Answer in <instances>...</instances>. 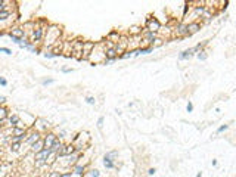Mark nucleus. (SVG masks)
Returning a JSON list of instances; mask_svg holds the SVG:
<instances>
[{
	"label": "nucleus",
	"mask_w": 236,
	"mask_h": 177,
	"mask_svg": "<svg viewBox=\"0 0 236 177\" xmlns=\"http://www.w3.org/2000/svg\"><path fill=\"white\" fill-rule=\"evenodd\" d=\"M61 33V27H58V25H50L47 28V33L44 34V44L49 47V50H52V46L56 41H59Z\"/></svg>",
	"instance_id": "obj_1"
},
{
	"label": "nucleus",
	"mask_w": 236,
	"mask_h": 177,
	"mask_svg": "<svg viewBox=\"0 0 236 177\" xmlns=\"http://www.w3.org/2000/svg\"><path fill=\"white\" fill-rule=\"evenodd\" d=\"M105 59H106V56H105V44L96 43L94 49L92 50V53L89 56V61L92 64H102Z\"/></svg>",
	"instance_id": "obj_2"
},
{
	"label": "nucleus",
	"mask_w": 236,
	"mask_h": 177,
	"mask_svg": "<svg viewBox=\"0 0 236 177\" xmlns=\"http://www.w3.org/2000/svg\"><path fill=\"white\" fill-rule=\"evenodd\" d=\"M44 34H46V28L35 24V27L31 30V39H30V40L33 41L34 44H37V43H40V41L44 39Z\"/></svg>",
	"instance_id": "obj_3"
},
{
	"label": "nucleus",
	"mask_w": 236,
	"mask_h": 177,
	"mask_svg": "<svg viewBox=\"0 0 236 177\" xmlns=\"http://www.w3.org/2000/svg\"><path fill=\"white\" fill-rule=\"evenodd\" d=\"M161 22H159V19L158 18H154V16H149L148 19H146V24H145V30L146 31H152V33H159L161 31Z\"/></svg>",
	"instance_id": "obj_4"
},
{
	"label": "nucleus",
	"mask_w": 236,
	"mask_h": 177,
	"mask_svg": "<svg viewBox=\"0 0 236 177\" xmlns=\"http://www.w3.org/2000/svg\"><path fill=\"white\" fill-rule=\"evenodd\" d=\"M72 154H77V152H75V145H72V143H65V145L62 146V149L59 150V154H58V159L67 158V157H69V155H72Z\"/></svg>",
	"instance_id": "obj_5"
},
{
	"label": "nucleus",
	"mask_w": 236,
	"mask_h": 177,
	"mask_svg": "<svg viewBox=\"0 0 236 177\" xmlns=\"http://www.w3.org/2000/svg\"><path fill=\"white\" fill-rule=\"evenodd\" d=\"M173 34L177 35V37H189L188 24L186 22H177L176 27L173 28Z\"/></svg>",
	"instance_id": "obj_6"
},
{
	"label": "nucleus",
	"mask_w": 236,
	"mask_h": 177,
	"mask_svg": "<svg viewBox=\"0 0 236 177\" xmlns=\"http://www.w3.org/2000/svg\"><path fill=\"white\" fill-rule=\"evenodd\" d=\"M49 126H50V124L47 123L46 120H43V118H37V120L34 121V130L39 131L40 134H46Z\"/></svg>",
	"instance_id": "obj_7"
},
{
	"label": "nucleus",
	"mask_w": 236,
	"mask_h": 177,
	"mask_svg": "<svg viewBox=\"0 0 236 177\" xmlns=\"http://www.w3.org/2000/svg\"><path fill=\"white\" fill-rule=\"evenodd\" d=\"M142 39H143V41H145L148 46H152L154 41L158 39V34H156V33H152V31H146V30L143 28V31H142Z\"/></svg>",
	"instance_id": "obj_8"
},
{
	"label": "nucleus",
	"mask_w": 236,
	"mask_h": 177,
	"mask_svg": "<svg viewBox=\"0 0 236 177\" xmlns=\"http://www.w3.org/2000/svg\"><path fill=\"white\" fill-rule=\"evenodd\" d=\"M58 140V134H55L53 131H47L46 134H43V143L44 148H52V145Z\"/></svg>",
	"instance_id": "obj_9"
},
{
	"label": "nucleus",
	"mask_w": 236,
	"mask_h": 177,
	"mask_svg": "<svg viewBox=\"0 0 236 177\" xmlns=\"http://www.w3.org/2000/svg\"><path fill=\"white\" fill-rule=\"evenodd\" d=\"M40 139H43V134H40V133H39V131H35V130H31V131H28L27 139H25V143H27L28 146H31L33 143L39 142Z\"/></svg>",
	"instance_id": "obj_10"
},
{
	"label": "nucleus",
	"mask_w": 236,
	"mask_h": 177,
	"mask_svg": "<svg viewBox=\"0 0 236 177\" xmlns=\"http://www.w3.org/2000/svg\"><path fill=\"white\" fill-rule=\"evenodd\" d=\"M7 35H14V37H18V39H25V30L24 27H19V25H14V27L10 28L9 31H7Z\"/></svg>",
	"instance_id": "obj_11"
},
{
	"label": "nucleus",
	"mask_w": 236,
	"mask_h": 177,
	"mask_svg": "<svg viewBox=\"0 0 236 177\" xmlns=\"http://www.w3.org/2000/svg\"><path fill=\"white\" fill-rule=\"evenodd\" d=\"M71 173H72V177H83L86 174V165L81 163H77L75 165L71 167Z\"/></svg>",
	"instance_id": "obj_12"
},
{
	"label": "nucleus",
	"mask_w": 236,
	"mask_h": 177,
	"mask_svg": "<svg viewBox=\"0 0 236 177\" xmlns=\"http://www.w3.org/2000/svg\"><path fill=\"white\" fill-rule=\"evenodd\" d=\"M50 155H52V150H50V148H43L40 152L34 154V161H46Z\"/></svg>",
	"instance_id": "obj_13"
},
{
	"label": "nucleus",
	"mask_w": 236,
	"mask_h": 177,
	"mask_svg": "<svg viewBox=\"0 0 236 177\" xmlns=\"http://www.w3.org/2000/svg\"><path fill=\"white\" fill-rule=\"evenodd\" d=\"M96 43L94 41H84V46H83V59H89V56L92 53V50L94 49Z\"/></svg>",
	"instance_id": "obj_14"
},
{
	"label": "nucleus",
	"mask_w": 236,
	"mask_h": 177,
	"mask_svg": "<svg viewBox=\"0 0 236 177\" xmlns=\"http://www.w3.org/2000/svg\"><path fill=\"white\" fill-rule=\"evenodd\" d=\"M195 53H196L195 47H189V49H186V50L180 52L177 58H179V61H188V59H190V58H192Z\"/></svg>",
	"instance_id": "obj_15"
},
{
	"label": "nucleus",
	"mask_w": 236,
	"mask_h": 177,
	"mask_svg": "<svg viewBox=\"0 0 236 177\" xmlns=\"http://www.w3.org/2000/svg\"><path fill=\"white\" fill-rule=\"evenodd\" d=\"M201 24L198 22V21H195V22H190V24H188V33H189V37L190 35H193L195 33H198L199 30H201Z\"/></svg>",
	"instance_id": "obj_16"
},
{
	"label": "nucleus",
	"mask_w": 236,
	"mask_h": 177,
	"mask_svg": "<svg viewBox=\"0 0 236 177\" xmlns=\"http://www.w3.org/2000/svg\"><path fill=\"white\" fill-rule=\"evenodd\" d=\"M7 123H9V126H10V129L18 127L19 123H21V117L18 115V114H12V115H9V118H7Z\"/></svg>",
	"instance_id": "obj_17"
},
{
	"label": "nucleus",
	"mask_w": 236,
	"mask_h": 177,
	"mask_svg": "<svg viewBox=\"0 0 236 177\" xmlns=\"http://www.w3.org/2000/svg\"><path fill=\"white\" fill-rule=\"evenodd\" d=\"M106 40L111 41V43H114V44H117L118 41L121 40V34H120L118 31H111L108 34V37H106Z\"/></svg>",
	"instance_id": "obj_18"
},
{
	"label": "nucleus",
	"mask_w": 236,
	"mask_h": 177,
	"mask_svg": "<svg viewBox=\"0 0 236 177\" xmlns=\"http://www.w3.org/2000/svg\"><path fill=\"white\" fill-rule=\"evenodd\" d=\"M44 148V143H43V139H40L39 142H35V143H33L31 146H30V150L33 152V154H37V152H40L41 149Z\"/></svg>",
	"instance_id": "obj_19"
},
{
	"label": "nucleus",
	"mask_w": 236,
	"mask_h": 177,
	"mask_svg": "<svg viewBox=\"0 0 236 177\" xmlns=\"http://www.w3.org/2000/svg\"><path fill=\"white\" fill-rule=\"evenodd\" d=\"M64 145H65V143L62 142L61 139H58V140H56V142L52 145V148H50L52 154H56V155H58V154H59V150L62 149V146H64Z\"/></svg>",
	"instance_id": "obj_20"
},
{
	"label": "nucleus",
	"mask_w": 236,
	"mask_h": 177,
	"mask_svg": "<svg viewBox=\"0 0 236 177\" xmlns=\"http://www.w3.org/2000/svg\"><path fill=\"white\" fill-rule=\"evenodd\" d=\"M9 109L5 106V105H0V123H3L5 120H7L9 118Z\"/></svg>",
	"instance_id": "obj_21"
},
{
	"label": "nucleus",
	"mask_w": 236,
	"mask_h": 177,
	"mask_svg": "<svg viewBox=\"0 0 236 177\" xmlns=\"http://www.w3.org/2000/svg\"><path fill=\"white\" fill-rule=\"evenodd\" d=\"M21 146H22V143H15V142H10L9 143V152H12V154H15V152H19L21 150Z\"/></svg>",
	"instance_id": "obj_22"
},
{
	"label": "nucleus",
	"mask_w": 236,
	"mask_h": 177,
	"mask_svg": "<svg viewBox=\"0 0 236 177\" xmlns=\"http://www.w3.org/2000/svg\"><path fill=\"white\" fill-rule=\"evenodd\" d=\"M28 131L24 127H14L12 129V136H21V134H27Z\"/></svg>",
	"instance_id": "obj_23"
},
{
	"label": "nucleus",
	"mask_w": 236,
	"mask_h": 177,
	"mask_svg": "<svg viewBox=\"0 0 236 177\" xmlns=\"http://www.w3.org/2000/svg\"><path fill=\"white\" fill-rule=\"evenodd\" d=\"M118 157V152L117 150H109V152H106L105 155H103V158L105 159H109V161H114L115 163V158Z\"/></svg>",
	"instance_id": "obj_24"
},
{
	"label": "nucleus",
	"mask_w": 236,
	"mask_h": 177,
	"mask_svg": "<svg viewBox=\"0 0 236 177\" xmlns=\"http://www.w3.org/2000/svg\"><path fill=\"white\" fill-rule=\"evenodd\" d=\"M102 163H103V165H105V168H106V170H112V168H115V163H114V161H109V159H105V158H103V161H102Z\"/></svg>",
	"instance_id": "obj_25"
},
{
	"label": "nucleus",
	"mask_w": 236,
	"mask_h": 177,
	"mask_svg": "<svg viewBox=\"0 0 236 177\" xmlns=\"http://www.w3.org/2000/svg\"><path fill=\"white\" fill-rule=\"evenodd\" d=\"M9 5H10V2H7V0H0V12L9 10Z\"/></svg>",
	"instance_id": "obj_26"
},
{
	"label": "nucleus",
	"mask_w": 236,
	"mask_h": 177,
	"mask_svg": "<svg viewBox=\"0 0 236 177\" xmlns=\"http://www.w3.org/2000/svg\"><path fill=\"white\" fill-rule=\"evenodd\" d=\"M133 56V50H126L124 53L118 55V59H128V58H131Z\"/></svg>",
	"instance_id": "obj_27"
},
{
	"label": "nucleus",
	"mask_w": 236,
	"mask_h": 177,
	"mask_svg": "<svg viewBox=\"0 0 236 177\" xmlns=\"http://www.w3.org/2000/svg\"><path fill=\"white\" fill-rule=\"evenodd\" d=\"M196 56H198V59H199V61H207V58H208V55H207V52H205V50H199V52L196 53Z\"/></svg>",
	"instance_id": "obj_28"
},
{
	"label": "nucleus",
	"mask_w": 236,
	"mask_h": 177,
	"mask_svg": "<svg viewBox=\"0 0 236 177\" xmlns=\"http://www.w3.org/2000/svg\"><path fill=\"white\" fill-rule=\"evenodd\" d=\"M34 167L35 168H43V167H47L46 161H34Z\"/></svg>",
	"instance_id": "obj_29"
},
{
	"label": "nucleus",
	"mask_w": 236,
	"mask_h": 177,
	"mask_svg": "<svg viewBox=\"0 0 236 177\" xmlns=\"http://www.w3.org/2000/svg\"><path fill=\"white\" fill-rule=\"evenodd\" d=\"M188 12H190V5L186 2V3H184V6H183V18H186V16H188Z\"/></svg>",
	"instance_id": "obj_30"
},
{
	"label": "nucleus",
	"mask_w": 236,
	"mask_h": 177,
	"mask_svg": "<svg viewBox=\"0 0 236 177\" xmlns=\"http://www.w3.org/2000/svg\"><path fill=\"white\" fill-rule=\"evenodd\" d=\"M101 176V171L96 170V168H93V170L89 171V177H99Z\"/></svg>",
	"instance_id": "obj_31"
},
{
	"label": "nucleus",
	"mask_w": 236,
	"mask_h": 177,
	"mask_svg": "<svg viewBox=\"0 0 236 177\" xmlns=\"http://www.w3.org/2000/svg\"><path fill=\"white\" fill-rule=\"evenodd\" d=\"M43 56H44L46 59H53V58H55V55H53V52H52V50H46V52L43 53Z\"/></svg>",
	"instance_id": "obj_32"
},
{
	"label": "nucleus",
	"mask_w": 236,
	"mask_h": 177,
	"mask_svg": "<svg viewBox=\"0 0 236 177\" xmlns=\"http://www.w3.org/2000/svg\"><path fill=\"white\" fill-rule=\"evenodd\" d=\"M53 83H55L53 78H44V80L41 81V84H43V86H50V84H53Z\"/></svg>",
	"instance_id": "obj_33"
},
{
	"label": "nucleus",
	"mask_w": 236,
	"mask_h": 177,
	"mask_svg": "<svg viewBox=\"0 0 236 177\" xmlns=\"http://www.w3.org/2000/svg\"><path fill=\"white\" fill-rule=\"evenodd\" d=\"M227 129H229V124H222V126L217 129V133H223V131H226Z\"/></svg>",
	"instance_id": "obj_34"
},
{
	"label": "nucleus",
	"mask_w": 236,
	"mask_h": 177,
	"mask_svg": "<svg viewBox=\"0 0 236 177\" xmlns=\"http://www.w3.org/2000/svg\"><path fill=\"white\" fill-rule=\"evenodd\" d=\"M0 53H5V55H12L14 52L10 50L9 47H0Z\"/></svg>",
	"instance_id": "obj_35"
},
{
	"label": "nucleus",
	"mask_w": 236,
	"mask_h": 177,
	"mask_svg": "<svg viewBox=\"0 0 236 177\" xmlns=\"http://www.w3.org/2000/svg\"><path fill=\"white\" fill-rule=\"evenodd\" d=\"M86 103H89V105H94V103H96V99H94L93 96H87V97H86Z\"/></svg>",
	"instance_id": "obj_36"
},
{
	"label": "nucleus",
	"mask_w": 236,
	"mask_h": 177,
	"mask_svg": "<svg viewBox=\"0 0 236 177\" xmlns=\"http://www.w3.org/2000/svg\"><path fill=\"white\" fill-rule=\"evenodd\" d=\"M103 121H105V118H103V117H99V118H97V123H96L97 129H102V127H103Z\"/></svg>",
	"instance_id": "obj_37"
},
{
	"label": "nucleus",
	"mask_w": 236,
	"mask_h": 177,
	"mask_svg": "<svg viewBox=\"0 0 236 177\" xmlns=\"http://www.w3.org/2000/svg\"><path fill=\"white\" fill-rule=\"evenodd\" d=\"M47 177H61V173L59 171H56V170H53V171H50L49 173V176Z\"/></svg>",
	"instance_id": "obj_38"
},
{
	"label": "nucleus",
	"mask_w": 236,
	"mask_h": 177,
	"mask_svg": "<svg viewBox=\"0 0 236 177\" xmlns=\"http://www.w3.org/2000/svg\"><path fill=\"white\" fill-rule=\"evenodd\" d=\"M186 111H188V112H192V111H193V103L190 102V101H189L188 105H186Z\"/></svg>",
	"instance_id": "obj_39"
},
{
	"label": "nucleus",
	"mask_w": 236,
	"mask_h": 177,
	"mask_svg": "<svg viewBox=\"0 0 236 177\" xmlns=\"http://www.w3.org/2000/svg\"><path fill=\"white\" fill-rule=\"evenodd\" d=\"M0 86H3V87H6L7 86V80L5 77H0Z\"/></svg>",
	"instance_id": "obj_40"
},
{
	"label": "nucleus",
	"mask_w": 236,
	"mask_h": 177,
	"mask_svg": "<svg viewBox=\"0 0 236 177\" xmlns=\"http://www.w3.org/2000/svg\"><path fill=\"white\" fill-rule=\"evenodd\" d=\"M61 177H72V173L71 171H64V173H61Z\"/></svg>",
	"instance_id": "obj_41"
},
{
	"label": "nucleus",
	"mask_w": 236,
	"mask_h": 177,
	"mask_svg": "<svg viewBox=\"0 0 236 177\" xmlns=\"http://www.w3.org/2000/svg\"><path fill=\"white\" fill-rule=\"evenodd\" d=\"M229 5H230V2H229V0H226V2L223 3V6H222V10H223V12H224V10H226V9L229 7Z\"/></svg>",
	"instance_id": "obj_42"
},
{
	"label": "nucleus",
	"mask_w": 236,
	"mask_h": 177,
	"mask_svg": "<svg viewBox=\"0 0 236 177\" xmlns=\"http://www.w3.org/2000/svg\"><path fill=\"white\" fill-rule=\"evenodd\" d=\"M74 69L72 68H62V72H65V74H69V72H72Z\"/></svg>",
	"instance_id": "obj_43"
},
{
	"label": "nucleus",
	"mask_w": 236,
	"mask_h": 177,
	"mask_svg": "<svg viewBox=\"0 0 236 177\" xmlns=\"http://www.w3.org/2000/svg\"><path fill=\"white\" fill-rule=\"evenodd\" d=\"M155 173H156V168H149V170H148V174H149V176H154Z\"/></svg>",
	"instance_id": "obj_44"
},
{
	"label": "nucleus",
	"mask_w": 236,
	"mask_h": 177,
	"mask_svg": "<svg viewBox=\"0 0 236 177\" xmlns=\"http://www.w3.org/2000/svg\"><path fill=\"white\" fill-rule=\"evenodd\" d=\"M115 61H111V59H105V61L102 62V64H103V65H111V64H114Z\"/></svg>",
	"instance_id": "obj_45"
},
{
	"label": "nucleus",
	"mask_w": 236,
	"mask_h": 177,
	"mask_svg": "<svg viewBox=\"0 0 236 177\" xmlns=\"http://www.w3.org/2000/svg\"><path fill=\"white\" fill-rule=\"evenodd\" d=\"M65 134H67V133H65V130H61V131H59V134H58V139H62V137H65Z\"/></svg>",
	"instance_id": "obj_46"
},
{
	"label": "nucleus",
	"mask_w": 236,
	"mask_h": 177,
	"mask_svg": "<svg viewBox=\"0 0 236 177\" xmlns=\"http://www.w3.org/2000/svg\"><path fill=\"white\" fill-rule=\"evenodd\" d=\"M6 102V96H0V105H5Z\"/></svg>",
	"instance_id": "obj_47"
},
{
	"label": "nucleus",
	"mask_w": 236,
	"mask_h": 177,
	"mask_svg": "<svg viewBox=\"0 0 236 177\" xmlns=\"http://www.w3.org/2000/svg\"><path fill=\"white\" fill-rule=\"evenodd\" d=\"M195 177H202V173H201V171H198V173H196V176Z\"/></svg>",
	"instance_id": "obj_48"
},
{
	"label": "nucleus",
	"mask_w": 236,
	"mask_h": 177,
	"mask_svg": "<svg viewBox=\"0 0 236 177\" xmlns=\"http://www.w3.org/2000/svg\"><path fill=\"white\" fill-rule=\"evenodd\" d=\"M33 177H39V176H33Z\"/></svg>",
	"instance_id": "obj_49"
}]
</instances>
